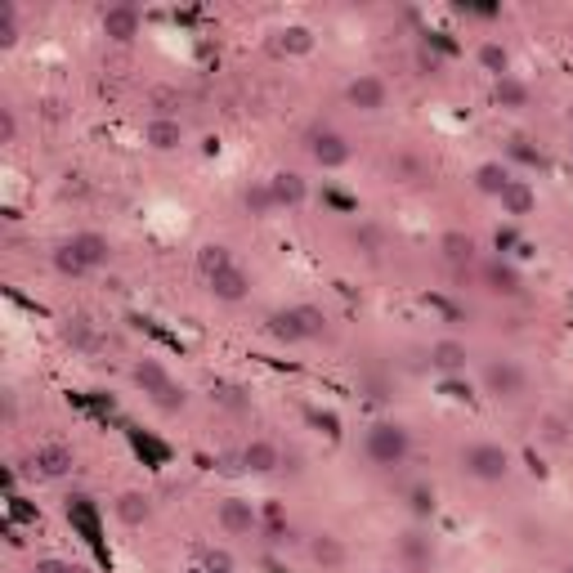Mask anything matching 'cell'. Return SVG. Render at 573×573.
Instances as JSON below:
<instances>
[{"instance_id": "cell-1", "label": "cell", "mask_w": 573, "mask_h": 573, "mask_svg": "<svg viewBox=\"0 0 573 573\" xmlns=\"http://www.w3.org/2000/svg\"><path fill=\"white\" fill-rule=\"evenodd\" d=\"M363 453H367V461H376V466H403L408 453H412V435L399 421H376L367 430V439H363Z\"/></svg>"}, {"instance_id": "cell-2", "label": "cell", "mask_w": 573, "mask_h": 573, "mask_svg": "<svg viewBox=\"0 0 573 573\" xmlns=\"http://www.w3.org/2000/svg\"><path fill=\"white\" fill-rule=\"evenodd\" d=\"M134 385H139L162 412H180V408H184V385H175L171 372H166L157 358H139V363H134Z\"/></svg>"}, {"instance_id": "cell-3", "label": "cell", "mask_w": 573, "mask_h": 573, "mask_svg": "<svg viewBox=\"0 0 573 573\" xmlns=\"http://www.w3.org/2000/svg\"><path fill=\"white\" fill-rule=\"evenodd\" d=\"M461 466H466V475L479 479V484H502V479L511 475V453H506L502 444H470V448L461 453Z\"/></svg>"}, {"instance_id": "cell-4", "label": "cell", "mask_w": 573, "mask_h": 573, "mask_svg": "<svg viewBox=\"0 0 573 573\" xmlns=\"http://www.w3.org/2000/svg\"><path fill=\"white\" fill-rule=\"evenodd\" d=\"M305 148H310L314 166H323V171H341V166H349V157H354V148L345 143V134L328 130V125H323V130H310Z\"/></svg>"}, {"instance_id": "cell-5", "label": "cell", "mask_w": 573, "mask_h": 573, "mask_svg": "<svg viewBox=\"0 0 573 573\" xmlns=\"http://www.w3.org/2000/svg\"><path fill=\"white\" fill-rule=\"evenodd\" d=\"M345 99H349L358 113H381L385 99H390V86H385L376 72H358V77L345 86Z\"/></svg>"}, {"instance_id": "cell-6", "label": "cell", "mask_w": 573, "mask_h": 573, "mask_svg": "<svg viewBox=\"0 0 573 573\" xmlns=\"http://www.w3.org/2000/svg\"><path fill=\"white\" fill-rule=\"evenodd\" d=\"M484 390H488L493 399H520V394H524V372H520L511 358H493V363L484 367Z\"/></svg>"}, {"instance_id": "cell-7", "label": "cell", "mask_w": 573, "mask_h": 573, "mask_svg": "<svg viewBox=\"0 0 573 573\" xmlns=\"http://www.w3.org/2000/svg\"><path fill=\"white\" fill-rule=\"evenodd\" d=\"M207 287H211V296H216V300H225V305H237V300H246V296H251V273H246L242 264H229L225 273L207 278Z\"/></svg>"}, {"instance_id": "cell-8", "label": "cell", "mask_w": 573, "mask_h": 573, "mask_svg": "<svg viewBox=\"0 0 573 573\" xmlns=\"http://www.w3.org/2000/svg\"><path fill=\"white\" fill-rule=\"evenodd\" d=\"M216 520H220V529H225L229 538H246V533H255V506H251V502H242V497L220 502Z\"/></svg>"}, {"instance_id": "cell-9", "label": "cell", "mask_w": 573, "mask_h": 573, "mask_svg": "<svg viewBox=\"0 0 573 573\" xmlns=\"http://www.w3.org/2000/svg\"><path fill=\"white\" fill-rule=\"evenodd\" d=\"M104 36L116 41V45H130L139 36V9L134 5H113L104 9Z\"/></svg>"}, {"instance_id": "cell-10", "label": "cell", "mask_w": 573, "mask_h": 573, "mask_svg": "<svg viewBox=\"0 0 573 573\" xmlns=\"http://www.w3.org/2000/svg\"><path fill=\"white\" fill-rule=\"evenodd\" d=\"M72 466H77V457H72V448H68V444H41V448H36V457H32V470H36V475H45V479H63Z\"/></svg>"}, {"instance_id": "cell-11", "label": "cell", "mask_w": 573, "mask_h": 573, "mask_svg": "<svg viewBox=\"0 0 573 573\" xmlns=\"http://www.w3.org/2000/svg\"><path fill=\"white\" fill-rule=\"evenodd\" d=\"M502 211L506 216H515V220H524V216H533L538 211V189L529 184V180H511L506 189H502Z\"/></svg>"}, {"instance_id": "cell-12", "label": "cell", "mask_w": 573, "mask_h": 573, "mask_svg": "<svg viewBox=\"0 0 573 573\" xmlns=\"http://www.w3.org/2000/svg\"><path fill=\"white\" fill-rule=\"evenodd\" d=\"M282 466V453H278V444H269V439H251L246 448H242V470H251V475H273Z\"/></svg>"}, {"instance_id": "cell-13", "label": "cell", "mask_w": 573, "mask_h": 573, "mask_svg": "<svg viewBox=\"0 0 573 573\" xmlns=\"http://www.w3.org/2000/svg\"><path fill=\"white\" fill-rule=\"evenodd\" d=\"M143 143H148V148H157V152H171V148H180V143H184V125H180L175 116H152V121H148V130H143Z\"/></svg>"}, {"instance_id": "cell-14", "label": "cell", "mask_w": 573, "mask_h": 573, "mask_svg": "<svg viewBox=\"0 0 573 573\" xmlns=\"http://www.w3.org/2000/svg\"><path fill=\"white\" fill-rule=\"evenodd\" d=\"M113 515L125 524V529H143V524H148V515H152V506H148V497H143V493H134V488H130V493H121V497L113 502Z\"/></svg>"}, {"instance_id": "cell-15", "label": "cell", "mask_w": 573, "mask_h": 573, "mask_svg": "<svg viewBox=\"0 0 573 573\" xmlns=\"http://www.w3.org/2000/svg\"><path fill=\"white\" fill-rule=\"evenodd\" d=\"M269 189H273L278 211H282V207H300V202H305V180H300L296 171H278V175H269Z\"/></svg>"}, {"instance_id": "cell-16", "label": "cell", "mask_w": 573, "mask_h": 573, "mask_svg": "<svg viewBox=\"0 0 573 573\" xmlns=\"http://www.w3.org/2000/svg\"><path fill=\"white\" fill-rule=\"evenodd\" d=\"M72 246L86 255V264L90 269H108V260H113V246H108V237L104 233H72Z\"/></svg>"}, {"instance_id": "cell-17", "label": "cell", "mask_w": 573, "mask_h": 573, "mask_svg": "<svg viewBox=\"0 0 573 573\" xmlns=\"http://www.w3.org/2000/svg\"><path fill=\"white\" fill-rule=\"evenodd\" d=\"M529 86L520 81V77H502V81H493V104L497 108H511V113H520V108H529Z\"/></svg>"}, {"instance_id": "cell-18", "label": "cell", "mask_w": 573, "mask_h": 573, "mask_svg": "<svg viewBox=\"0 0 573 573\" xmlns=\"http://www.w3.org/2000/svg\"><path fill=\"white\" fill-rule=\"evenodd\" d=\"M269 337H273V341H287V345L310 341V337H305V328H300V314H296V305H291V310H278V314H269Z\"/></svg>"}, {"instance_id": "cell-19", "label": "cell", "mask_w": 573, "mask_h": 573, "mask_svg": "<svg viewBox=\"0 0 573 573\" xmlns=\"http://www.w3.org/2000/svg\"><path fill=\"white\" fill-rule=\"evenodd\" d=\"M50 260H54V269H59L63 278H86V273H95V269L86 264V255L72 246V237H68V242H59V246L50 251Z\"/></svg>"}, {"instance_id": "cell-20", "label": "cell", "mask_w": 573, "mask_h": 573, "mask_svg": "<svg viewBox=\"0 0 573 573\" xmlns=\"http://www.w3.org/2000/svg\"><path fill=\"white\" fill-rule=\"evenodd\" d=\"M273 50H278V54L300 59V54H310V50H314V32H310V27H300V23H291V27H282V32H278Z\"/></svg>"}, {"instance_id": "cell-21", "label": "cell", "mask_w": 573, "mask_h": 573, "mask_svg": "<svg viewBox=\"0 0 573 573\" xmlns=\"http://www.w3.org/2000/svg\"><path fill=\"white\" fill-rule=\"evenodd\" d=\"M310 556H314V565H323V569H341L345 565V542L337 533H319L314 542H310Z\"/></svg>"}, {"instance_id": "cell-22", "label": "cell", "mask_w": 573, "mask_h": 573, "mask_svg": "<svg viewBox=\"0 0 573 573\" xmlns=\"http://www.w3.org/2000/svg\"><path fill=\"white\" fill-rule=\"evenodd\" d=\"M479 68H484L493 81L511 77V54H506V45H502V41H484V45H479Z\"/></svg>"}, {"instance_id": "cell-23", "label": "cell", "mask_w": 573, "mask_h": 573, "mask_svg": "<svg viewBox=\"0 0 573 573\" xmlns=\"http://www.w3.org/2000/svg\"><path fill=\"white\" fill-rule=\"evenodd\" d=\"M506 184H511V171H506L502 162H484V166L475 171V189H479L484 198H502Z\"/></svg>"}, {"instance_id": "cell-24", "label": "cell", "mask_w": 573, "mask_h": 573, "mask_svg": "<svg viewBox=\"0 0 573 573\" xmlns=\"http://www.w3.org/2000/svg\"><path fill=\"white\" fill-rule=\"evenodd\" d=\"M466 358H470V354H466V345L461 341H435L430 345V363H435L439 372H448V376L466 367Z\"/></svg>"}, {"instance_id": "cell-25", "label": "cell", "mask_w": 573, "mask_h": 573, "mask_svg": "<svg viewBox=\"0 0 573 573\" xmlns=\"http://www.w3.org/2000/svg\"><path fill=\"white\" fill-rule=\"evenodd\" d=\"M229 264H237V260H233L229 246H220V242H207V246L198 251V269H202V278H216V273H225Z\"/></svg>"}, {"instance_id": "cell-26", "label": "cell", "mask_w": 573, "mask_h": 573, "mask_svg": "<svg viewBox=\"0 0 573 573\" xmlns=\"http://www.w3.org/2000/svg\"><path fill=\"white\" fill-rule=\"evenodd\" d=\"M439 251H444V260H448V264H470V260H475V237H470V233H444V237H439Z\"/></svg>"}, {"instance_id": "cell-27", "label": "cell", "mask_w": 573, "mask_h": 573, "mask_svg": "<svg viewBox=\"0 0 573 573\" xmlns=\"http://www.w3.org/2000/svg\"><path fill=\"white\" fill-rule=\"evenodd\" d=\"M242 202H246V211H251V216H273V211H278V202H273V189H269V180L251 184V189L242 193Z\"/></svg>"}, {"instance_id": "cell-28", "label": "cell", "mask_w": 573, "mask_h": 573, "mask_svg": "<svg viewBox=\"0 0 573 573\" xmlns=\"http://www.w3.org/2000/svg\"><path fill=\"white\" fill-rule=\"evenodd\" d=\"M14 45H18V5L0 0V50H14Z\"/></svg>"}, {"instance_id": "cell-29", "label": "cell", "mask_w": 573, "mask_h": 573, "mask_svg": "<svg viewBox=\"0 0 573 573\" xmlns=\"http://www.w3.org/2000/svg\"><path fill=\"white\" fill-rule=\"evenodd\" d=\"M399 551H403V560H412V565H426V560H430V538L412 529V533H403V538H399Z\"/></svg>"}, {"instance_id": "cell-30", "label": "cell", "mask_w": 573, "mask_h": 573, "mask_svg": "<svg viewBox=\"0 0 573 573\" xmlns=\"http://www.w3.org/2000/svg\"><path fill=\"white\" fill-rule=\"evenodd\" d=\"M63 341L77 345V349H99V337H95V328H90L86 319H72V323L63 328Z\"/></svg>"}, {"instance_id": "cell-31", "label": "cell", "mask_w": 573, "mask_h": 573, "mask_svg": "<svg viewBox=\"0 0 573 573\" xmlns=\"http://www.w3.org/2000/svg\"><path fill=\"white\" fill-rule=\"evenodd\" d=\"M488 291H497V296H515V291H520V278H515L511 269H502V264H488Z\"/></svg>"}, {"instance_id": "cell-32", "label": "cell", "mask_w": 573, "mask_h": 573, "mask_svg": "<svg viewBox=\"0 0 573 573\" xmlns=\"http://www.w3.org/2000/svg\"><path fill=\"white\" fill-rule=\"evenodd\" d=\"M296 314H300V328H305V337H310V341H319V337L328 332V319H323V310H319V305H296Z\"/></svg>"}, {"instance_id": "cell-33", "label": "cell", "mask_w": 573, "mask_h": 573, "mask_svg": "<svg viewBox=\"0 0 573 573\" xmlns=\"http://www.w3.org/2000/svg\"><path fill=\"white\" fill-rule=\"evenodd\" d=\"M32 573H90L86 565H77V560H59V556H45V560H36V569Z\"/></svg>"}, {"instance_id": "cell-34", "label": "cell", "mask_w": 573, "mask_h": 573, "mask_svg": "<svg viewBox=\"0 0 573 573\" xmlns=\"http://www.w3.org/2000/svg\"><path fill=\"white\" fill-rule=\"evenodd\" d=\"M18 139V116L14 108H0V143H14Z\"/></svg>"}, {"instance_id": "cell-35", "label": "cell", "mask_w": 573, "mask_h": 573, "mask_svg": "<svg viewBox=\"0 0 573 573\" xmlns=\"http://www.w3.org/2000/svg\"><path fill=\"white\" fill-rule=\"evenodd\" d=\"M412 511H417V515H430V511H435V493L417 488V493H412Z\"/></svg>"}, {"instance_id": "cell-36", "label": "cell", "mask_w": 573, "mask_h": 573, "mask_svg": "<svg viewBox=\"0 0 573 573\" xmlns=\"http://www.w3.org/2000/svg\"><path fill=\"white\" fill-rule=\"evenodd\" d=\"M220 399H225V403H229V408H246V403H242V399H237V390H233V385H220Z\"/></svg>"}, {"instance_id": "cell-37", "label": "cell", "mask_w": 573, "mask_h": 573, "mask_svg": "<svg viewBox=\"0 0 573 573\" xmlns=\"http://www.w3.org/2000/svg\"><path fill=\"white\" fill-rule=\"evenodd\" d=\"M569 121H573V104H569Z\"/></svg>"}, {"instance_id": "cell-38", "label": "cell", "mask_w": 573, "mask_h": 573, "mask_svg": "<svg viewBox=\"0 0 573 573\" xmlns=\"http://www.w3.org/2000/svg\"><path fill=\"white\" fill-rule=\"evenodd\" d=\"M565 573H573V565H569V569H565Z\"/></svg>"}, {"instance_id": "cell-39", "label": "cell", "mask_w": 573, "mask_h": 573, "mask_svg": "<svg viewBox=\"0 0 573 573\" xmlns=\"http://www.w3.org/2000/svg\"><path fill=\"white\" fill-rule=\"evenodd\" d=\"M569 148H573V139H569Z\"/></svg>"}]
</instances>
